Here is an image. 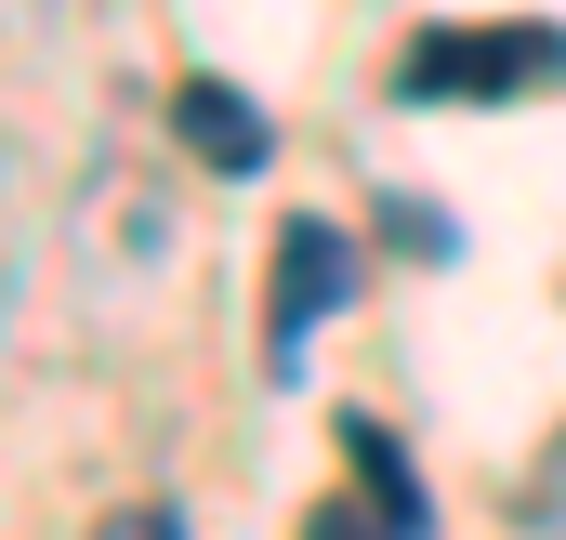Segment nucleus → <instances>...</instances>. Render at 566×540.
<instances>
[{
  "label": "nucleus",
  "mask_w": 566,
  "mask_h": 540,
  "mask_svg": "<svg viewBox=\"0 0 566 540\" xmlns=\"http://www.w3.org/2000/svg\"><path fill=\"white\" fill-rule=\"evenodd\" d=\"M554 80H566V27H422L396 53L409 106H514V93H554Z\"/></svg>",
  "instance_id": "nucleus-1"
},
{
  "label": "nucleus",
  "mask_w": 566,
  "mask_h": 540,
  "mask_svg": "<svg viewBox=\"0 0 566 540\" xmlns=\"http://www.w3.org/2000/svg\"><path fill=\"white\" fill-rule=\"evenodd\" d=\"M356 290V251H343V225H316V211H290L277 225V303H264V370L303 383V343H316V316Z\"/></svg>",
  "instance_id": "nucleus-2"
},
{
  "label": "nucleus",
  "mask_w": 566,
  "mask_h": 540,
  "mask_svg": "<svg viewBox=\"0 0 566 540\" xmlns=\"http://www.w3.org/2000/svg\"><path fill=\"white\" fill-rule=\"evenodd\" d=\"M171 133H185V158H198V172H224V185H251V172H264V106H251V93H238V80H185V93H171Z\"/></svg>",
  "instance_id": "nucleus-3"
},
{
  "label": "nucleus",
  "mask_w": 566,
  "mask_h": 540,
  "mask_svg": "<svg viewBox=\"0 0 566 540\" xmlns=\"http://www.w3.org/2000/svg\"><path fill=\"white\" fill-rule=\"evenodd\" d=\"M343 461H356V488L382 501V540H434V501H422V475H409V448H396L382 422H343Z\"/></svg>",
  "instance_id": "nucleus-4"
},
{
  "label": "nucleus",
  "mask_w": 566,
  "mask_h": 540,
  "mask_svg": "<svg viewBox=\"0 0 566 540\" xmlns=\"http://www.w3.org/2000/svg\"><path fill=\"white\" fill-rule=\"evenodd\" d=\"M382 225H396V251H422V264H434V251H448V225H434L422 198H382Z\"/></svg>",
  "instance_id": "nucleus-5"
},
{
  "label": "nucleus",
  "mask_w": 566,
  "mask_h": 540,
  "mask_svg": "<svg viewBox=\"0 0 566 540\" xmlns=\"http://www.w3.org/2000/svg\"><path fill=\"white\" fill-rule=\"evenodd\" d=\"M93 540H185V515H171V501H133V515H106Z\"/></svg>",
  "instance_id": "nucleus-6"
},
{
  "label": "nucleus",
  "mask_w": 566,
  "mask_h": 540,
  "mask_svg": "<svg viewBox=\"0 0 566 540\" xmlns=\"http://www.w3.org/2000/svg\"><path fill=\"white\" fill-rule=\"evenodd\" d=\"M303 540H382V528H369L356 501H316V515H303Z\"/></svg>",
  "instance_id": "nucleus-7"
}]
</instances>
